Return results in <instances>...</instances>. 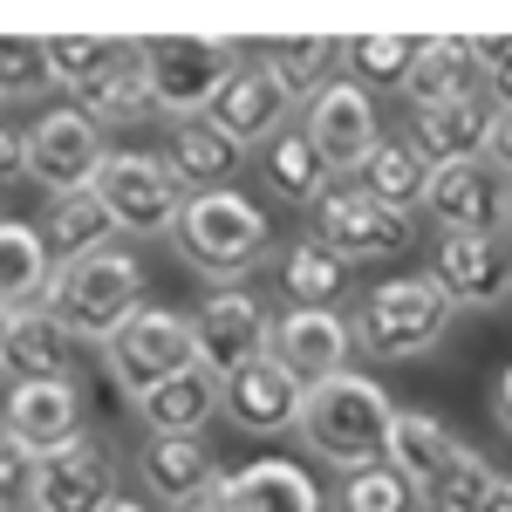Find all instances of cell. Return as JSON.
Here are the masks:
<instances>
[{"label":"cell","mask_w":512,"mask_h":512,"mask_svg":"<svg viewBox=\"0 0 512 512\" xmlns=\"http://www.w3.org/2000/svg\"><path fill=\"white\" fill-rule=\"evenodd\" d=\"M192 362H198L192 315H178V308H137V315L103 342V369L117 376V390L130 396V403H137L144 390H158L164 376L192 369Z\"/></svg>","instance_id":"cell-7"},{"label":"cell","mask_w":512,"mask_h":512,"mask_svg":"<svg viewBox=\"0 0 512 512\" xmlns=\"http://www.w3.org/2000/svg\"><path fill=\"white\" fill-rule=\"evenodd\" d=\"M89 198L110 212V226L117 239H171V219H178V178H171V164L151 158V151H103L96 164V178H89Z\"/></svg>","instance_id":"cell-5"},{"label":"cell","mask_w":512,"mask_h":512,"mask_svg":"<svg viewBox=\"0 0 512 512\" xmlns=\"http://www.w3.org/2000/svg\"><path fill=\"white\" fill-rule=\"evenodd\" d=\"M431 287L451 301V315L458 308H506V294H512L506 233H437Z\"/></svg>","instance_id":"cell-13"},{"label":"cell","mask_w":512,"mask_h":512,"mask_svg":"<svg viewBox=\"0 0 512 512\" xmlns=\"http://www.w3.org/2000/svg\"><path fill=\"white\" fill-rule=\"evenodd\" d=\"M499 478H506V472H499L492 458H478L472 444H458V458L444 465V478H437L417 506H424V512H478L485 499H492V485H499Z\"/></svg>","instance_id":"cell-35"},{"label":"cell","mask_w":512,"mask_h":512,"mask_svg":"<svg viewBox=\"0 0 512 512\" xmlns=\"http://www.w3.org/2000/svg\"><path fill=\"white\" fill-rule=\"evenodd\" d=\"M103 164V130L82 117V110H41L28 130H21V178H35L48 198H69V192H89Z\"/></svg>","instance_id":"cell-10"},{"label":"cell","mask_w":512,"mask_h":512,"mask_svg":"<svg viewBox=\"0 0 512 512\" xmlns=\"http://www.w3.org/2000/svg\"><path fill=\"white\" fill-rule=\"evenodd\" d=\"M76 103L69 110H82V117L96 123H144L151 117V76H144V55H137V41H123V55L110 62V69H96V76L82 82V89H69Z\"/></svg>","instance_id":"cell-27"},{"label":"cell","mask_w":512,"mask_h":512,"mask_svg":"<svg viewBox=\"0 0 512 512\" xmlns=\"http://www.w3.org/2000/svg\"><path fill=\"white\" fill-rule=\"evenodd\" d=\"M48 89V69H41V41L28 35H0V103L7 96H35Z\"/></svg>","instance_id":"cell-38"},{"label":"cell","mask_w":512,"mask_h":512,"mask_svg":"<svg viewBox=\"0 0 512 512\" xmlns=\"http://www.w3.org/2000/svg\"><path fill=\"white\" fill-rule=\"evenodd\" d=\"M410 55H417V41L410 35H362V41H342V69H349L355 89H403L410 76Z\"/></svg>","instance_id":"cell-34"},{"label":"cell","mask_w":512,"mask_h":512,"mask_svg":"<svg viewBox=\"0 0 512 512\" xmlns=\"http://www.w3.org/2000/svg\"><path fill=\"white\" fill-rule=\"evenodd\" d=\"M444 328H451V301L431 287V274H396L355 301L349 342L376 362H417L444 342Z\"/></svg>","instance_id":"cell-4"},{"label":"cell","mask_w":512,"mask_h":512,"mask_svg":"<svg viewBox=\"0 0 512 512\" xmlns=\"http://www.w3.org/2000/svg\"><path fill=\"white\" fill-rule=\"evenodd\" d=\"M342 512H417V492L376 458V465H355L342 478Z\"/></svg>","instance_id":"cell-37"},{"label":"cell","mask_w":512,"mask_h":512,"mask_svg":"<svg viewBox=\"0 0 512 512\" xmlns=\"http://www.w3.org/2000/svg\"><path fill=\"white\" fill-rule=\"evenodd\" d=\"M0 342H7V308H0Z\"/></svg>","instance_id":"cell-45"},{"label":"cell","mask_w":512,"mask_h":512,"mask_svg":"<svg viewBox=\"0 0 512 512\" xmlns=\"http://www.w3.org/2000/svg\"><path fill=\"white\" fill-rule=\"evenodd\" d=\"M424 178H431V164L417 158L403 137H376V144H369V158L355 164V192H369L376 205H390V212H417Z\"/></svg>","instance_id":"cell-30"},{"label":"cell","mask_w":512,"mask_h":512,"mask_svg":"<svg viewBox=\"0 0 512 512\" xmlns=\"http://www.w3.org/2000/svg\"><path fill=\"white\" fill-rule=\"evenodd\" d=\"M117 226H110V212L96 205L89 192H69L48 205V219H41V246H48V260H76L89 246H110Z\"/></svg>","instance_id":"cell-33"},{"label":"cell","mask_w":512,"mask_h":512,"mask_svg":"<svg viewBox=\"0 0 512 512\" xmlns=\"http://www.w3.org/2000/svg\"><path fill=\"white\" fill-rule=\"evenodd\" d=\"M308 239L328 246L342 267H355V260H403L417 246V219L376 205V198L355 192V185H328L315 198V233Z\"/></svg>","instance_id":"cell-6"},{"label":"cell","mask_w":512,"mask_h":512,"mask_svg":"<svg viewBox=\"0 0 512 512\" xmlns=\"http://www.w3.org/2000/svg\"><path fill=\"white\" fill-rule=\"evenodd\" d=\"M260 185H267L280 205H301V212H315V198L335 185V171L315 158V144H308L301 130H280L274 144H260Z\"/></svg>","instance_id":"cell-29"},{"label":"cell","mask_w":512,"mask_h":512,"mask_svg":"<svg viewBox=\"0 0 512 512\" xmlns=\"http://www.w3.org/2000/svg\"><path fill=\"white\" fill-rule=\"evenodd\" d=\"M171 239H178L192 274H205L212 287H239L267 260L274 226L246 192H192L178 205V219H171Z\"/></svg>","instance_id":"cell-3"},{"label":"cell","mask_w":512,"mask_h":512,"mask_svg":"<svg viewBox=\"0 0 512 512\" xmlns=\"http://www.w3.org/2000/svg\"><path fill=\"white\" fill-rule=\"evenodd\" d=\"M274 280H280V301L294 315H342V301L355 294V267H342L315 239H294L274 260Z\"/></svg>","instance_id":"cell-23"},{"label":"cell","mask_w":512,"mask_h":512,"mask_svg":"<svg viewBox=\"0 0 512 512\" xmlns=\"http://www.w3.org/2000/svg\"><path fill=\"white\" fill-rule=\"evenodd\" d=\"M506 164L485 158H458V164H431L417 212H431L444 233H506Z\"/></svg>","instance_id":"cell-12"},{"label":"cell","mask_w":512,"mask_h":512,"mask_svg":"<svg viewBox=\"0 0 512 512\" xmlns=\"http://www.w3.org/2000/svg\"><path fill=\"white\" fill-rule=\"evenodd\" d=\"M267 355H274L280 369L301 383V390H315V383H328V376H342L349 369V315H274V328H267Z\"/></svg>","instance_id":"cell-18"},{"label":"cell","mask_w":512,"mask_h":512,"mask_svg":"<svg viewBox=\"0 0 512 512\" xmlns=\"http://www.w3.org/2000/svg\"><path fill=\"white\" fill-rule=\"evenodd\" d=\"M14 178H21V130H7V123H0V192H7Z\"/></svg>","instance_id":"cell-40"},{"label":"cell","mask_w":512,"mask_h":512,"mask_svg":"<svg viewBox=\"0 0 512 512\" xmlns=\"http://www.w3.org/2000/svg\"><path fill=\"white\" fill-rule=\"evenodd\" d=\"M137 55H144V76H151V110H164L171 123L205 117L219 82L239 69L233 41H137Z\"/></svg>","instance_id":"cell-9"},{"label":"cell","mask_w":512,"mask_h":512,"mask_svg":"<svg viewBox=\"0 0 512 512\" xmlns=\"http://www.w3.org/2000/svg\"><path fill=\"white\" fill-rule=\"evenodd\" d=\"M21 512H28V506H21Z\"/></svg>","instance_id":"cell-47"},{"label":"cell","mask_w":512,"mask_h":512,"mask_svg":"<svg viewBox=\"0 0 512 512\" xmlns=\"http://www.w3.org/2000/svg\"><path fill=\"white\" fill-rule=\"evenodd\" d=\"M485 82L472 69V48L465 41H417V55H410V76H403V96H410V110H431V103H458V96H478ZM492 96V89H485Z\"/></svg>","instance_id":"cell-28"},{"label":"cell","mask_w":512,"mask_h":512,"mask_svg":"<svg viewBox=\"0 0 512 512\" xmlns=\"http://www.w3.org/2000/svg\"><path fill=\"white\" fill-rule=\"evenodd\" d=\"M48 274H55V260H48V246H41L35 226L0 219V308H7V315L41 308V287H48Z\"/></svg>","instance_id":"cell-32"},{"label":"cell","mask_w":512,"mask_h":512,"mask_svg":"<svg viewBox=\"0 0 512 512\" xmlns=\"http://www.w3.org/2000/svg\"><path fill=\"white\" fill-rule=\"evenodd\" d=\"M294 117V103H287V89H280L260 62H246L239 55V69L219 82V96L205 103V123L219 130V137H233L239 151H260V144H274L280 130Z\"/></svg>","instance_id":"cell-14"},{"label":"cell","mask_w":512,"mask_h":512,"mask_svg":"<svg viewBox=\"0 0 512 512\" xmlns=\"http://www.w3.org/2000/svg\"><path fill=\"white\" fill-rule=\"evenodd\" d=\"M137 472H144V492H151L158 506L178 512V506H192V499H205V492H219L226 465L212 458L205 437H144Z\"/></svg>","instance_id":"cell-20"},{"label":"cell","mask_w":512,"mask_h":512,"mask_svg":"<svg viewBox=\"0 0 512 512\" xmlns=\"http://www.w3.org/2000/svg\"><path fill=\"white\" fill-rule=\"evenodd\" d=\"M410 151L424 164H458V158H485L506 164L512 130H506V96H458V103H431V110H410Z\"/></svg>","instance_id":"cell-8"},{"label":"cell","mask_w":512,"mask_h":512,"mask_svg":"<svg viewBox=\"0 0 512 512\" xmlns=\"http://www.w3.org/2000/svg\"><path fill=\"white\" fill-rule=\"evenodd\" d=\"M0 369L14 383H76V342L48 308H21L7 315V342H0Z\"/></svg>","instance_id":"cell-22"},{"label":"cell","mask_w":512,"mask_h":512,"mask_svg":"<svg viewBox=\"0 0 512 512\" xmlns=\"http://www.w3.org/2000/svg\"><path fill=\"white\" fill-rule=\"evenodd\" d=\"M28 485H35V458L0 431V512H21V506H28Z\"/></svg>","instance_id":"cell-39"},{"label":"cell","mask_w":512,"mask_h":512,"mask_svg":"<svg viewBox=\"0 0 512 512\" xmlns=\"http://www.w3.org/2000/svg\"><path fill=\"white\" fill-rule=\"evenodd\" d=\"M219 410L246 437H287L294 417H301V383L280 369L274 355H260V362L233 369V376H219Z\"/></svg>","instance_id":"cell-19"},{"label":"cell","mask_w":512,"mask_h":512,"mask_svg":"<svg viewBox=\"0 0 512 512\" xmlns=\"http://www.w3.org/2000/svg\"><path fill=\"white\" fill-rule=\"evenodd\" d=\"M0 431L41 465V458L82 444V390L76 383H14L7 410H0Z\"/></svg>","instance_id":"cell-16"},{"label":"cell","mask_w":512,"mask_h":512,"mask_svg":"<svg viewBox=\"0 0 512 512\" xmlns=\"http://www.w3.org/2000/svg\"><path fill=\"white\" fill-rule=\"evenodd\" d=\"M492 424L512 431V376H492Z\"/></svg>","instance_id":"cell-41"},{"label":"cell","mask_w":512,"mask_h":512,"mask_svg":"<svg viewBox=\"0 0 512 512\" xmlns=\"http://www.w3.org/2000/svg\"><path fill=\"white\" fill-rule=\"evenodd\" d=\"M171 178H178V192H233V178L246 171V151H239L233 137H219L205 117H185L171 123Z\"/></svg>","instance_id":"cell-25"},{"label":"cell","mask_w":512,"mask_h":512,"mask_svg":"<svg viewBox=\"0 0 512 512\" xmlns=\"http://www.w3.org/2000/svg\"><path fill=\"white\" fill-rule=\"evenodd\" d=\"M178 512H226V499H219V492H205V499H192V506H178Z\"/></svg>","instance_id":"cell-43"},{"label":"cell","mask_w":512,"mask_h":512,"mask_svg":"<svg viewBox=\"0 0 512 512\" xmlns=\"http://www.w3.org/2000/svg\"><path fill=\"white\" fill-rule=\"evenodd\" d=\"M117 55H123V41H110V35H55V41H41L48 89H82L96 69H110Z\"/></svg>","instance_id":"cell-36"},{"label":"cell","mask_w":512,"mask_h":512,"mask_svg":"<svg viewBox=\"0 0 512 512\" xmlns=\"http://www.w3.org/2000/svg\"><path fill=\"white\" fill-rule=\"evenodd\" d=\"M301 137L315 144V158L328 164L335 178H342V171H355V164L369 158V144L383 137V130H376V96H369V89H355L349 76H335L315 103H308Z\"/></svg>","instance_id":"cell-15"},{"label":"cell","mask_w":512,"mask_h":512,"mask_svg":"<svg viewBox=\"0 0 512 512\" xmlns=\"http://www.w3.org/2000/svg\"><path fill=\"white\" fill-rule=\"evenodd\" d=\"M260 69L287 89V103H301V96H321L328 82L342 76V41L335 35H287L260 55Z\"/></svg>","instance_id":"cell-31"},{"label":"cell","mask_w":512,"mask_h":512,"mask_svg":"<svg viewBox=\"0 0 512 512\" xmlns=\"http://www.w3.org/2000/svg\"><path fill=\"white\" fill-rule=\"evenodd\" d=\"M0 110H7V103H0Z\"/></svg>","instance_id":"cell-46"},{"label":"cell","mask_w":512,"mask_h":512,"mask_svg":"<svg viewBox=\"0 0 512 512\" xmlns=\"http://www.w3.org/2000/svg\"><path fill=\"white\" fill-rule=\"evenodd\" d=\"M110 499H117V458L89 437L41 458L35 485H28V512H103Z\"/></svg>","instance_id":"cell-17"},{"label":"cell","mask_w":512,"mask_h":512,"mask_svg":"<svg viewBox=\"0 0 512 512\" xmlns=\"http://www.w3.org/2000/svg\"><path fill=\"white\" fill-rule=\"evenodd\" d=\"M390 417H396L390 390H383L376 376H362V369H342V376H328V383H315V390H301L294 431L308 437L315 458L355 472V465H376V458H383Z\"/></svg>","instance_id":"cell-2"},{"label":"cell","mask_w":512,"mask_h":512,"mask_svg":"<svg viewBox=\"0 0 512 512\" xmlns=\"http://www.w3.org/2000/svg\"><path fill=\"white\" fill-rule=\"evenodd\" d=\"M478 512H512V485H506V478L492 485V499H485V506H478Z\"/></svg>","instance_id":"cell-42"},{"label":"cell","mask_w":512,"mask_h":512,"mask_svg":"<svg viewBox=\"0 0 512 512\" xmlns=\"http://www.w3.org/2000/svg\"><path fill=\"white\" fill-rule=\"evenodd\" d=\"M41 308L69 328V342H110L123 321L144 308V253H130L123 239L89 246L76 260H55V274L41 287Z\"/></svg>","instance_id":"cell-1"},{"label":"cell","mask_w":512,"mask_h":512,"mask_svg":"<svg viewBox=\"0 0 512 512\" xmlns=\"http://www.w3.org/2000/svg\"><path fill=\"white\" fill-rule=\"evenodd\" d=\"M103 512H144V506H137V499H123V492H117V499H110Z\"/></svg>","instance_id":"cell-44"},{"label":"cell","mask_w":512,"mask_h":512,"mask_svg":"<svg viewBox=\"0 0 512 512\" xmlns=\"http://www.w3.org/2000/svg\"><path fill=\"white\" fill-rule=\"evenodd\" d=\"M267 328H274V308L253 294V287H212L192 315V349L205 376H233L246 362L267 355Z\"/></svg>","instance_id":"cell-11"},{"label":"cell","mask_w":512,"mask_h":512,"mask_svg":"<svg viewBox=\"0 0 512 512\" xmlns=\"http://www.w3.org/2000/svg\"><path fill=\"white\" fill-rule=\"evenodd\" d=\"M219 499H226V512H321L315 478L294 458H253V465L226 472Z\"/></svg>","instance_id":"cell-24"},{"label":"cell","mask_w":512,"mask_h":512,"mask_svg":"<svg viewBox=\"0 0 512 512\" xmlns=\"http://www.w3.org/2000/svg\"><path fill=\"white\" fill-rule=\"evenodd\" d=\"M458 458V431L437 417V410H396L390 417V437H383V465H390L417 499L431 492L437 478H444V465Z\"/></svg>","instance_id":"cell-21"},{"label":"cell","mask_w":512,"mask_h":512,"mask_svg":"<svg viewBox=\"0 0 512 512\" xmlns=\"http://www.w3.org/2000/svg\"><path fill=\"white\" fill-rule=\"evenodd\" d=\"M137 417L151 437H205V424L219 417V376H205L192 362V369H178L158 390L137 396Z\"/></svg>","instance_id":"cell-26"}]
</instances>
